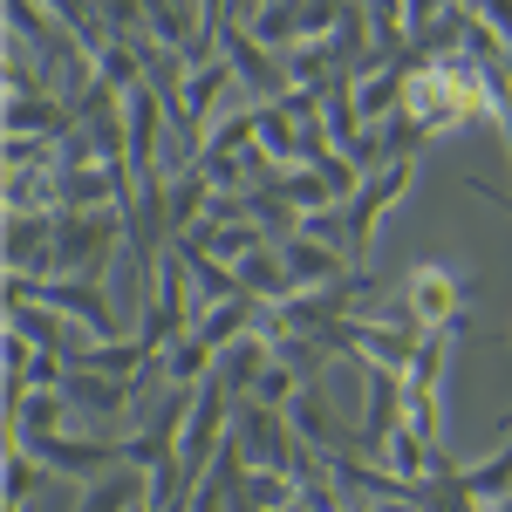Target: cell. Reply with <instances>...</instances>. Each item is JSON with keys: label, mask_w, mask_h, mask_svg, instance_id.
Returning a JSON list of instances; mask_svg holds the SVG:
<instances>
[{"label": "cell", "mask_w": 512, "mask_h": 512, "mask_svg": "<svg viewBox=\"0 0 512 512\" xmlns=\"http://www.w3.org/2000/svg\"><path fill=\"white\" fill-rule=\"evenodd\" d=\"M123 239H130V219H123V205H103V212H62L55 219V267L48 274H96L110 267V253H117Z\"/></svg>", "instance_id": "cell-1"}, {"label": "cell", "mask_w": 512, "mask_h": 512, "mask_svg": "<svg viewBox=\"0 0 512 512\" xmlns=\"http://www.w3.org/2000/svg\"><path fill=\"white\" fill-rule=\"evenodd\" d=\"M410 178H417V164L396 158V164H383V171H369V178L355 185V198L342 205V226H349V260H355V267L369 260V239H376V226H383V212L410 192Z\"/></svg>", "instance_id": "cell-2"}, {"label": "cell", "mask_w": 512, "mask_h": 512, "mask_svg": "<svg viewBox=\"0 0 512 512\" xmlns=\"http://www.w3.org/2000/svg\"><path fill=\"white\" fill-rule=\"evenodd\" d=\"M267 369H274V342H267V335L253 328V335H239L233 349L219 355V369H212V376H219V383H226V390L246 403V396L260 390V376H267Z\"/></svg>", "instance_id": "cell-3"}, {"label": "cell", "mask_w": 512, "mask_h": 512, "mask_svg": "<svg viewBox=\"0 0 512 512\" xmlns=\"http://www.w3.org/2000/svg\"><path fill=\"white\" fill-rule=\"evenodd\" d=\"M253 328H260V301H253V294H233V301H219V308L198 315V335H205L219 355L233 349L239 335H253Z\"/></svg>", "instance_id": "cell-4"}, {"label": "cell", "mask_w": 512, "mask_h": 512, "mask_svg": "<svg viewBox=\"0 0 512 512\" xmlns=\"http://www.w3.org/2000/svg\"><path fill=\"white\" fill-rule=\"evenodd\" d=\"M472 7H478V21H485V28L512 48V0H472Z\"/></svg>", "instance_id": "cell-5"}, {"label": "cell", "mask_w": 512, "mask_h": 512, "mask_svg": "<svg viewBox=\"0 0 512 512\" xmlns=\"http://www.w3.org/2000/svg\"><path fill=\"white\" fill-rule=\"evenodd\" d=\"M478 198H485V205H499V212H512V192H499V185H472Z\"/></svg>", "instance_id": "cell-6"}, {"label": "cell", "mask_w": 512, "mask_h": 512, "mask_svg": "<svg viewBox=\"0 0 512 512\" xmlns=\"http://www.w3.org/2000/svg\"><path fill=\"white\" fill-rule=\"evenodd\" d=\"M506 342H512V335H506Z\"/></svg>", "instance_id": "cell-7"}]
</instances>
